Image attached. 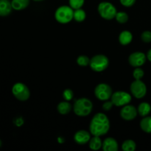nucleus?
<instances>
[{"label": "nucleus", "mask_w": 151, "mask_h": 151, "mask_svg": "<svg viewBox=\"0 0 151 151\" xmlns=\"http://www.w3.org/2000/svg\"><path fill=\"white\" fill-rule=\"evenodd\" d=\"M84 2H85V0H69V6L73 10L81 8L83 5Z\"/></svg>", "instance_id": "b1692460"}, {"label": "nucleus", "mask_w": 151, "mask_h": 151, "mask_svg": "<svg viewBox=\"0 0 151 151\" xmlns=\"http://www.w3.org/2000/svg\"><path fill=\"white\" fill-rule=\"evenodd\" d=\"M103 146V142L100 139V137L94 136V137L91 138L89 141V147L93 150H98Z\"/></svg>", "instance_id": "aec40b11"}, {"label": "nucleus", "mask_w": 151, "mask_h": 151, "mask_svg": "<svg viewBox=\"0 0 151 151\" xmlns=\"http://www.w3.org/2000/svg\"><path fill=\"white\" fill-rule=\"evenodd\" d=\"M33 1H44V0H33Z\"/></svg>", "instance_id": "2f4dec72"}, {"label": "nucleus", "mask_w": 151, "mask_h": 151, "mask_svg": "<svg viewBox=\"0 0 151 151\" xmlns=\"http://www.w3.org/2000/svg\"><path fill=\"white\" fill-rule=\"evenodd\" d=\"M110 128V122L105 114L98 113L93 116L89 125L90 133L93 136L101 137L107 134Z\"/></svg>", "instance_id": "f257e3e1"}, {"label": "nucleus", "mask_w": 151, "mask_h": 151, "mask_svg": "<svg viewBox=\"0 0 151 151\" xmlns=\"http://www.w3.org/2000/svg\"><path fill=\"white\" fill-rule=\"evenodd\" d=\"M119 1L123 6L126 7H129L135 4L136 0H119Z\"/></svg>", "instance_id": "c85d7f7f"}, {"label": "nucleus", "mask_w": 151, "mask_h": 151, "mask_svg": "<svg viewBox=\"0 0 151 151\" xmlns=\"http://www.w3.org/2000/svg\"><path fill=\"white\" fill-rule=\"evenodd\" d=\"M111 98L114 106L118 107L129 104L131 101V96L126 91H116L112 94Z\"/></svg>", "instance_id": "6e6552de"}, {"label": "nucleus", "mask_w": 151, "mask_h": 151, "mask_svg": "<svg viewBox=\"0 0 151 151\" xmlns=\"http://www.w3.org/2000/svg\"><path fill=\"white\" fill-rule=\"evenodd\" d=\"M115 18L120 24H125L128 21V15L125 12H117Z\"/></svg>", "instance_id": "5701e85b"}, {"label": "nucleus", "mask_w": 151, "mask_h": 151, "mask_svg": "<svg viewBox=\"0 0 151 151\" xmlns=\"http://www.w3.org/2000/svg\"><path fill=\"white\" fill-rule=\"evenodd\" d=\"M92 109L93 105L91 100L84 97L77 100L73 106L74 112L78 116H88L91 114Z\"/></svg>", "instance_id": "f03ea898"}, {"label": "nucleus", "mask_w": 151, "mask_h": 151, "mask_svg": "<svg viewBox=\"0 0 151 151\" xmlns=\"http://www.w3.org/2000/svg\"><path fill=\"white\" fill-rule=\"evenodd\" d=\"M141 39L143 42L145 43H150L151 42V32L150 31H145L142 33Z\"/></svg>", "instance_id": "bb28decb"}, {"label": "nucleus", "mask_w": 151, "mask_h": 151, "mask_svg": "<svg viewBox=\"0 0 151 151\" xmlns=\"http://www.w3.org/2000/svg\"><path fill=\"white\" fill-rule=\"evenodd\" d=\"M98 13L102 18L106 20H111L115 18L116 13V9L113 4L109 1H103L98 5Z\"/></svg>", "instance_id": "20e7f679"}, {"label": "nucleus", "mask_w": 151, "mask_h": 151, "mask_svg": "<svg viewBox=\"0 0 151 151\" xmlns=\"http://www.w3.org/2000/svg\"><path fill=\"white\" fill-rule=\"evenodd\" d=\"M12 93L13 96L20 101H26L30 96L28 87L22 83H16L14 84L12 88Z\"/></svg>", "instance_id": "423d86ee"}, {"label": "nucleus", "mask_w": 151, "mask_h": 151, "mask_svg": "<svg viewBox=\"0 0 151 151\" xmlns=\"http://www.w3.org/2000/svg\"><path fill=\"white\" fill-rule=\"evenodd\" d=\"M138 114V111L135 106L131 105H125L120 111V116L123 119L127 121L135 119Z\"/></svg>", "instance_id": "9b49d317"}, {"label": "nucleus", "mask_w": 151, "mask_h": 151, "mask_svg": "<svg viewBox=\"0 0 151 151\" xmlns=\"http://www.w3.org/2000/svg\"><path fill=\"white\" fill-rule=\"evenodd\" d=\"M77 63L81 66H86L89 65L90 59L86 55H80L77 58Z\"/></svg>", "instance_id": "393cba45"}, {"label": "nucleus", "mask_w": 151, "mask_h": 151, "mask_svg": "<svg viewBox=\"0 0 151 151\" xmlns=\"http://www.w3.org/2000/svg\"><path fill=\"white\" fill-rule=\"evenodd\" d=\"M140 128L144 132L151 134V116H146L140 122Z\"/></svg>", "instance_id": "a211bd4d"}, {"label": "nucleus", "mask_w": 151, "mask_h": 151, "mask_svg": "<svg viewBox=\"0 0 151 151\" xmlns=\"http://www.w3.org/2000/svg\"><path fill=\"white\" fill-rule=\"evenodd\" d=\"M29 4V0H12L11 4L15 10H22L27 8Z\"/></svg>", "instance_id": "dca6fc26"}, {"label": "nucleus", "mask_w": 151, "mask_h": 151, "mask_svg": "<svg viewBox=\"0 0 151 151\" xmlns=\"http://www.w3.org/2000/svg\"><path fill=\"white\" fill-rule=\"evenodd\" d=\"M137 148V144L131 139L125 140L122 145V149L125 151H134Z\"/></svg>", "instance_id": "412c9836"}, {"label": "nucleus", "mask_w": 151, "mask_h": 151, "mask_svg": "<svg viewBox=\"0 0 151 151\" xmlns=\"http://www.w3.org/2000/svg\"><path fill=\"white\" fill-rule=\"evenodd\" d=\"M86 17V12L83 9L79 8L74 11V19L78 22H83Z\"/></svg>", "instance_id": "4be33fe9"}, {"label": "nucleus", "mask_w": 151, "mask_h": 151, "mask_svg": "<svg viewBox=\"0 0 151 151\" xmlns=\"http://www.w3.org/2000/svg\"><path fill=\"white\" fill-rule=\"evenodd\" d=\"M137 111H138V114L140 116L145 117L146 116H148L149 114L150 113L151 106L148 103L143 102V103H140Z\"/></svg>", "instance_id": "f3484780"}, {"label": "nucleus", "mask_w": 151, "mask_h": 151, "mask_svg": "<svg viewBox=\"0 0 151 151\" xmlns=\"http://www.w3.org/2000/svg\"><path fill=\"white\" fill-rule=\"evenodd\" d=\"M113 106L114 104L112 101H106L103 104V109L104 111H109L112 109Z\"/></svg>", "instance_id": "c756f323"}, {"label": "nucleus", "mask_w": 151, "mask_h": 151, "mask_svg": "<svg viewBox=\"0 0 151 151\" xmlns=\"http://www.w3.org/2000/svg\"><path fill=\"white\" fill-rule=\"evenodd\" d=\"M133 35L131 32L128 30H124L119 34V41L122 45H128L132 41Z\"/></svg>", "instance_id": "2eb2a0df"}, {"label": "nucleus", "mask_w": 151, "mask_h": 151, "mask_svg": "<svg viewBox=\"0 0 151 151\" xmlns=\"http://www.w3.org/2000/svg\"><path fill=\"white\" fill-rule=\"evenodd\" d=\"M131 91L136 98H143L147 94V86L141 80H136L131 83Z\"/></svg>", "instance_id": "1a4fd4ad"}, {"label": "nucleus", "mask_w": 151, "mask_h": 151, "mask_svg": "<svg viewBox=\"0 0 151 151\" xmlns=\"http://www.w3.org/2000/svg\"><path fill=\"white\" fill-rule=\"evenodd\" d=\"M91 139V136L90 134L86 131L81 130V131H78L74 136V140L78 145H86L88 142H89Z\"/></svg>", "instance_id": "f8f14e48"}, {"label": "nucleus", "mask_w": 151, "mask_h": 151, "mask_svg": "<svg viewBox=\"0 0 151 151\" xmlns=\"http://www.w3.org/2000/svg\"><path fill=\"white\" fill-rule=\"evenodd\" d=\"M56 21L60 24H67L74 19V10L70 6H60L55 13Z\"/></svg>", "instance_id": "7ed1b4c3"}, {"label": "nucleus", "mask_w": 151, "mask_h": 151, "mask_svg": "<svg viewBox=\"0 0 151 151\" xmlns=\"http://www.w3.org/2000/svg\"><path fill=\"white\" fill-rule=\"evenodd\" d=\"M58 111L60 114H67L72 110V105L67 101L61 102L58 104L57 107Z\"/></svg>", "instance_id": "6ab92c4d"}, {"label": "nucleus", "mask_w": 151, "mask_h": 151, "mask_svg": "<svg viewBox=\"0 0 151 151\" xmlns=\"http://www.w3.org/2000/svg\"><path fill=\"white\" fill-rule=\"evenodd\" d=\"M147 59L149 60V61L151 62V49H150V50H149V51L147 52Z\"/></svg>", "instance_id": "7c9ffc66"}, {"label": "nucleus", "mask_w": 151, "mask_h": 151, "mask_svg": "<svg viewBox=\"0 0 151 151\" xmlns=\"http://www.w3.org/2000/svg\"><path fill=\"white\" fill-rule=\"evenodd\" d=\"M102 147L104 151H117L119 148L116 140L111 137H109L104 140Z\"/></svg>", "instance_id": "ddd939ff"}, {"label": "nucleus", "mask_w": 151, "mask_h": 151, "mask_svg": "<svg viewBox=\"0 0 151 151\" xmlns=\"http://www.w3.org/2000/svg\"><path fill=\"white\" fill-rule=\"evenodd\" d=\"M11 1L9 0H0V16H7L12 12Z\"/></svg>", "instance_id": "4468645a"}, {"label": "nucleus", "mask_w": 151, "mask_h": 151, "mask_svg": "<svg viewBox=\"0 0 151 151\" xmlns=\"http://www.w3.org/2000/svg\"><path fill=\"white\" fill-rule=\"evenodd\" d=\"M1 141L0 140V147H1Z\"/></svg>", "instance_id": "473e14b6"}, {"label": "nucleus", "mask_w": 151, "mask_h": 151, "mask_svg": "<svg viewBox=\"0 0 151 151\" xmlns=\"http://www.w3.org/2000/svg\"><path fill=\"white\" fill-rule=\"evenodd\" d=\"M147 60V55L142 52H135L128 58L130 65L134 67H140L145 64Z\"/></svg>", "instance_id": "9d476101"}, {"label": "nucleus", "mask_w": 151, "mask_h": 151, "mask_svg": "<svg viewBox=\"0 0 151 151\" xmlns=\"http://www.w3.org/2000/svg\"><path fill=\"white\" fill-rule=\"evenodd\" d=\"M94 94L98 100L106 101L111 97L113 92L110 86L106 83H100L96 86Z\"/></svg>", "instance_id": "0eeeda50"}, {"label": "nucleus", "mask_w": 151, "mask_h": 151, "mask_svg": "<svg viewBox=\"0 0 151 151\" xmlns=\"http://www.w3.org/2000/svg\"><path fill=\"white\" fill-rule=\"evenodd\" d=\"M144 70L140 67H136V69L133 72V76L136 80H141L144 77Z\"/></svg>", "instance_id": "a878e982"}, {"label": "nucleus", "mask_w": 151, "mask_h": 151, "mask_svg": "<svg viewBox=\"0 0 151 151\" xmlns=\"http://www.w3.org/2000/svg\"><path fill=\"white\" fill-rule=\"evenodd\" d=\"M109 64V58L103 55H97L90 60L89 66L93 71L100 72L107 69Z\"/></svg>", "instance_id": "39448f33"}, {"label": "nucleus", "mask_w": 151, "mask_h": 151, "mask_svg": "<svg viewBox=\"0 0 151 151\" xmlns=\"http://www.w3.org/2000/svg\"><path fill=\"white\" fill-rule=\"evenodd\" d=\"M63 97L66 101H69V100H72L74 97L73 91H72L71 89H69V88H67V89L64 90L63 93Z\"/></svg>", "instance_id": "cd10ccee"}]
</instances>
